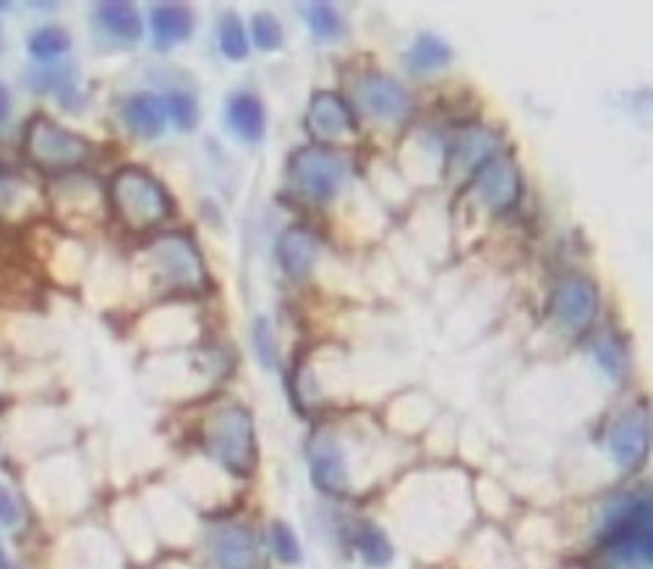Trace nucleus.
<instances>
[{
    "mask_svg": "<svg viewBox=\"0 0 653 569\" xmlns=\"http://www.w3.org/2000/svg\"><path fill=\"white\" fill-rule=\"evenodd\" d=\"M307 21L311 27V32L317 37H324V40H330V37H338L340 29H343V21H340L338 11L332 9L330 3H309L307 9Z\"/></svg>",
    "mask_w": 653,
    "mask_h": 569,
    "instance_id": "obj_25",
    "label": "nucleus"
},
{
    "mask_svg": "<svg viewBox=\"0 0 653 569\" xmlns=\"http://www.w3.org/2000/svg\"><path fill=\"white\" fill-rule=\"evenodd\" d=\"M27 48L37 61H53L71 48V34L63 27H42L29 37Z\"/></svg>",
    "mask_w": 653,
    "mask_h": 569,
    "instance_id": "obj_21",
    "label": "nucleus"
},
{
    "mask_svg": "<svg viewBox=\"0 0 653 569\" xmlns=\"http://www.w3.org/2000/svg\"><path fill=\"white\" fill-rule=\"evenodd\" d=\"M21 520V507L17 494H13L9 486L0 484V525L3 528H17Z\"/></svg>",
    "mask_w": 653,
    "mask_h": 569,
    "instance_id": "obj_28",
    "label": "nucleus"
},
{
    "mask_svg": "<svg viewBox=\"0 0 653 569\" xmlns=\"http://www.w3.org/2000/svg\"><path fill=\"white\" fill-rule=\"evenodd\" d=\"M319 254L317 235L303 225L285 227L278 238V262L291 280H307Z\"/></svg>",
    "mask_w": 653,
    "mask_h": 569,
    "instance_id": "obj_14",
    "label": "nucleus"
},
{
    "mask_svg": "<svg viewBox=\"0 0 653 569\" xmlns=\"http://www.w3.org/2000/svg\"><path fill=\"white\" fill-rule=\"evenodd\" d=\"M251 40H254V45L259 50H264V53H270V50H280L283 48V27H280V21L272 17V13H257L254 19H251Z\"/></svg>",
    "mask_w": 653,
    "mask_h": 569,
    "instance_id": "obj_23",
    "label": "nucleus"
},
{
    "mask_svg": "<svg viewBox=\"0 0 653 569\" xmlns=\"http://www.w3.org/2000/svg\"><path fill=\"white\" fill-rule=\"evenodd\" d=\"M150 29L158 48H173L194 34V13L183 3H162L150 11Z\"/></svg>",
    "mask_w": 653,
    "mask_h": 569,
    "instance_id": "obj_15",
    "label": "nucleus"
},
{
    "mask_svg": "<svg viewBox=\"0 0 653 569\" xmlns=\"http://www.w3.org/2000/svg\"><path fill=\"white\" fill-rule=\"evenodd\" d=\"M270 541H272V551L283 565H299L301 561V543L295 538L291 525H285L283 520L272 522L270 530Z\"/></svg>",
    "mask_w": 653,
    "mask_h": 569,
    "instance_id": "obj_24",
    "label": "nucleus"
},
{
    "mask_svg": "<svg viewBox=\"0 0 653 569\" xmlns=\"http://www.w3.org/2000/svg\"><path fill=\"white\" fill-rule=\"evenodd\" d=\"M125 123L131 125V131L142 139H158L165 131L168 123V105L165 98L160 94H133L123 108Z\"/></svg>",
    "mask_w": 653,
    "mask_h": 569,
    "instance_id": "obj_17",
    "label": "nucleus"
},
{
    "mask_svg": "<svg viewBox=\"0 0 653 569\" xmlns=\"http://www.w3.org/2000/svg\"><path fill=\"white\" fill-rule=\"evenodd\" d=\"M220 48L230 61H243L249 55V34L239 13H225L220 21Z\"/></svg>",
    "mask_w": 653,
    "mask_h": 569,
    "instance_id": "obj_22",
    "label": "nucleus"
},
{
    "mask_svg": "<svg viewBox=\"0 0 653 569\" xmlns=\"http://www.w3.org/2000/svg\"><path fill=\"white\" fill-rule=\"evenodd\" d=\"M473 189L489 210L494 214H504L521 202V170H518L510 154L492 152L479 162Z\"/></svg>",
    "mask_w": 653,
    "mask_h": 569,
    "instance_id": "obj_7",
    "label": "nucleus"
},
{
    "mask_svg": "<svg viewBox=\"0 0 653 569\" xmlns=\"http://www.w3.org/2000/svg\"><path fill=\"white\" fill-rule=\"evenodd\" d=\"M307 125L311 136L322 139V142H335V139L351 136L359 129L351 105L340 94L326 90L311 94Z\"/></svg>",
    "mask_w": 653,
    "mask_h": 569,
    "instance_id": "obj_10",
    "label": "nucleus"
},
{
    "mask_svg": "<svg viewBox=\"0 0 653 569\" xmlns=\"http://www.w3.org/2000/svg\"><path fill=\"white\" fill-rule=\"evenodd\" d=\"M452 63V48L448 42L440 40L436 34H419V40L413 42V48L408 50L405 65L413 73H432L440 69H448Z\"/></svg>",
    "mask_w": 653,
    "mask_h": 569,
    "instance_id": "obj_19",
    "label": "nucleus"
},
{
    "mask_svg": "<svg viewBox=\"0 0 653 569\" xmlns=\"http://www.w3.org/2000/svg\"><path fill=\"white\" fill-rule=\"evenodd\" d=\"M599 358H601V364H604L606 368H610V372L617 376L620 374V366L625 364V356H622V350H617V347H614L610 339H606V343H601L599 345Z\"/></svg>",
    "mask_w": 653,
    "mask_h": 569,
    "instance_id": "obj_29",
    "label": "nucleus"
},
{
    "mask_svg": "<svg viewBox=\"0 0 653 569\" xmlns=\"http://www.w3.org/2000/svg\"><path fill=\"white\" fill-rule=\"evenodd\" d=\"M147 258H150L158 277L168 285V291L197 293L207 285L202 254H199L194 241L185 238L183 233H168L154 238L147 248Z\"/></svg>",
    "mask_w": 653,
    "mask_h": 569,
    "instance_id": "obj_5",
    "label": "nucleus"
},
{
    "mask_svg": "<svg viewBox=\"0 0 653 569\" xmlns=\"http://www.w3.org/2000/svg\"><path fill=\"white\" fill-rule=\"evenodd\" d=\"M353 543L369 567H376V569L388 567L390 561L395 559V549H392L390 538L371 522H361L359 528H355Z\"/></svg>",
    "mask_w": 653,
    "mask_h": 569,
    "instance_id": "obj_20",
    "label": "nucleus"
},
{
    "mask_svg": "<svg viewBox=\"0 0 653 569\" xmlns=\"http://www.w3.org/2000/svg\"><path fill=\"white\" fill-rule=\"evenodd\" d=\"M359 102L369 115L382 121H400L411 113V98L398 79L388 73H369L359 81Z\"/></svg>",
    "mask_w": 653,
    "mask_h": 569,
    "instance_id": "obj_11",
    "label": "nucleus"
},
{
    "mask_svg": "<svg viewBox=\"0 0 653 569\" xmlns=\"http://www.w3.org/2000/svg\"><path fill=\"white\" fill-rule=\"evenodd\" d=\"M9 115H11V94L3 84H0V123L9 121Z\"/></svg>",
    "mask_w": 653,
    "mask_h": 569,
    "instance_id": "obj_30",
    "label": "nucleus"
},
{
    "mask_svg": "<svg viewBox=\"0 0 653 569\" xmlns=\"http://www.w3.org/2000/svg\"><path fill=\"white\" fill-rule=\"evenodd\" d=\"M204 449L212 460L233 476L247 478L257 465L254 418L243 405H222L207 418L202 431Z\"/></svg>",
    "mask_w": 653,
    "mask_h": 569,
    "instance_id": "obj_2",
    "label": "nucleus"
},
{
    "mask_svg": "<svg viewBox=\"0 0 653 569\" xmlns=\"http://www.w3.org/2000/svg\"><path fill=\"white\" fill-rule=\"evenodd\" d=\"M110 204L118 220L131 231L144 233L170 217V196L162 183L144 167H121L110 181Z\"/></svg>",
    "mask_w": 653,
    "mask_h": 569,
    "instance_id": "obj_1",
    "label": "nucleus"
},
{
    "mask_svg": "<svg viewBox=\"0 0 653 569\" xmlns=\"http://www.w3.org/2000/svg\"><path fill=\"white\" fill-rule=\"evenodd\" d=\"M599 314V291L589 277H565L552 293V316L573 335L591 329Z\"/></svg>",
    "mask_w": 653,
    "mask_h": 569,
    "instance_id": "obj_8",
    "label": "nucleus"
},
{
    "mask_svg": "<svg viewBox=\"0 0 653 569\" xmlns=\"http://www.w3.org/2000/svg\"><path fill=\"white\" fill-rule=\"evenodd\" d=\"M168 118H173V123L181 131H194L199 123V105L191 94L185 92H170L165 98Z\"/></svg>",
    "mask_w": 653,
    "mask_h": 569,
    "instance_id": "obj_26",
    "label": "nucleus"
},
{
    "mask_svg": "<svg viewBox=\"0 0 653 569\" xmlns=\"http://www.w3.org/2000/svg\"><path fill=\"white\" fill-rule=\"evenodd\" d=\"M228 125L243 142L257 144L267 134V113L259 98L249 92H239L228 100Z\"/></svg>",
    "mask_w": 653,
    "mask_h": 569,
    "instance_id": "obj_16",
    "label": "nucleus"
},
{
    "mask_svg": "<svg viewBox=\"0 0 653 569\" xmlns=\"http://www.w3.org/2000/svg\"><path fill=\"white\" fill-rule=\"evenodd\" d=\"M651 426L649 416L641 410H630L622 416L610 431V449L620 468L637 470L649 455Z\"/></svg>",
    "mask_w": 653,
    "mask_h": 569,
    "instance_id": "obj_12",
    "label": "nucleus"
},
{
    "mask_svg": "<svg viewBox=\"0 0 653 569\" xmlns=\"http://www.w3.org/2000/svg\"><path fill=\"white\" fill-rule=\"evenodd\" d=\"M251 337H254V350H257V358L262 360V366L264 368L278 366V343H274V332L264 316H259V319L254 322Z\"/></svg>",
    "mask_w": 653,
    "mask_h": 569,
    "instance_id": "obj_27",
    "label": "nucleus"
},
{
    "mask_svg": "<svg viewBox=\"0 0 653 569\" xmlns=\"http://www.w3.org/2000/svg\"><path fill=\"white\" fill-rule=\"evenodd\" d=\"M87 139L56 123L48 115H34L24 129V158L32 167L48 175H63L89 160Z\"/></svg>",
    "mask_w": 653,
    "mask_h": 569,
    "instance_id": "obj_4",
    "label": "nucleus"
},
{
    "mask_svg": "<svg viewBox=\"0 0 653 569\" xmlns=\"http://www.w3.org/2000/svg\"><path fill=\"white\" fill-rule=\"evenodd\" d=\"M311 463V480L319 491L330 497H345L351 489V473H348V460L343 447L338 445L335 436L317 434L309 449Z\"/></svg>",
    "mask_w": 653,
    "mask_h": 569,
    "instance_id": "obj_9",
    "label": "nucleus"
},
{
    "mask_svg": "<svg viewBox=\"0 0 653 569\" xmlns=\"http://www.w3.org/2000/svg\"><path fill=\"white\" fill-rule=\"evenodd\" d=\"M601 546L625 565H651V497H625L606 509Z\"/></svg>",
    "mask_w": 653,
    "mask_h": 569,
    "instance_id": "obj_3",
    "label": "nucleus"
},
{
    "mask_svg": "<svg viewBox=\"0 0 653 569\" xmlns=\"http://www.w3.org/2000/svg\"><path fill=\"white\" fill-rule=\"evenodd\" d=\"M98 24L106 29L110 37L121 42H137L144 34V21L142 13L137 11L133 3H121V0H110V3H100L98 13H94Z\"/></svg>",
    "mask_w": 653,
    "mask_h": 569,
    "instance_id": "obj_18",
    "label": "nucleus"
},
{
    "mask_svg": "<svg viewBox=\"0 0 653 569\" xmlns=\"http://www.w3.org/2000/svg\"><path fill=\"white\" fill-rule=\"evenodd\" d=\"M210 546L218 569H257V541L243 525H218Z\"/></svg>",
    "mask_w": 653,
    "mask_h": 569,
    "instance_id": "obj_13",
    "label": "nucleus"
},
{
    "mask_svg": "<svg viewBox=\"0 0 653 569\" xmlns=\"http://www.w3.org/2000/svg\"><path fill=\"white\" fill-rule=\"evenodd\" d=\"M0 569H17V567H13V561L6 557L3 551H0Z\"/></svg>",
    "mask_w": 653,
    "mask_h": 569,
    "instance_id": "obj_31",
    "label": "nucleus"
},
{
    "mask_svg": "<svg viewBox=\"0 0 653 569\" xmlns=\"http://www.w3.org/2000/svg\"><path fill=\"white\" fill-rule=\"evenodd\" d=\"M288 170H291L293 186L311 202H330L348 179L345 160L319 144L301 146L288 162Z\"/></svg>",
    "mask_w": 653,
    "mask_h": 569,
    "instance_id": "obj_6",
    "label": "nucleus"
}]
</instances>
